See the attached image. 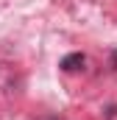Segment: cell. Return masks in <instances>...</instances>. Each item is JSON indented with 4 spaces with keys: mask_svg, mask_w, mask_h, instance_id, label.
I'll return each instance as SVG.
<instances>
[{
    "mask_svg": "<svg viewBox=\"0 0 117 120\" xmlns=\"http://www.w3.org/2000/svg\"><path fill=\"white\" fill-rule=\"evenodd\" d=\"M84 64H87V56L84 53H67L64 59L58 61V67L64 73H78V70H84Z\"/></svg>",
    "mask_w": 117,
    "mask_h": 120,
    "instance_id": "2",
    "label": "cell"
},
{
    "mask_svg": "<svg viewBox=\"0 0 117 120\" xmlns=\"http://www.w3.org/2000/svg\"><path fill=\"white\" fill-rule=\"evenodd\" d=\"M22 87V78L17 75V70L11 64H0V95H14Z\"/></svg>",
    "mask_w": 117,
    "mask_h": 120,
    "instance_id": "1",
    "label": "cell"
}]
</instances>
